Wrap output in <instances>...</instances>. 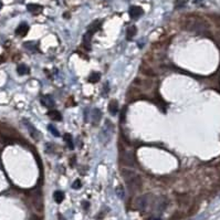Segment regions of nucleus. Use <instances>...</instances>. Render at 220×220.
<instances>
[{
	"instance_id": "nucleus-3",
	"label": "nucleus",
	"mask_w": 220,
	"mask_h": 220,
	"mask_svg": "<svg viewBox=\"0 0 220 220\" xmlns=\"http://www.w3.org/2000/svg\"><path fill=\"white\" fill-rule=\"evenodd\" d=\"M113 132H114L113 123H111L110 120H105V125L101 132V134H103V136H106V144H107V142H110L111 137L113 135Z\"/></svg>"
},
{
	"instance_id": "nucleus-18",
	"label": "nucleus",
	"mask_w": 220,
	"mask_h": 220,
	"mask_svg": "<svg viewBox=\"0 0 220 220\" xmlns=\"http://www.w3.org/2000/svg\"><path fill=\"white\" fill-rule=\"evenodd\" d=\"M92 33L90 32H86L84 35H83V43H84V47H86L87 49H90V44H91V40H92Z\"/></svg>"
},
{
	"instance_id": "nucleus-25",
	"label": "nucleus",
	"mask_w": 220,
	"mask_h": 220,
	"mask_svg": "<svg viewBox=\"0 0 220 220\" xmlns=\"http://www.w3.org/2000/svg\"><path fill=\"white\" fill-rule=\"evenodd\" d=\"M89 205H90V204H89L87 201H83V207H84V209H87V208H89Z\"/></svg>"
},
{
	"instance_id": "nucleus-12",
	"label": "nucleus",
	"mask_w": 220,
	"mask_h": 220,
	"mask_svg": "<svg viewBox=\"0 0 220 220\" xmlns=\"http://www.w3.org/2000/svg\"><path fill=\"white\" fill-rule=\"evenodd\" d=\"M101 25H102V21L101 20L94 21V22L87 28V32H90V33H92V35H94L95 32L101 28Z\"/></svg>"
},
{
	"instance_id": "nucleus-13",
	"label": "nucleus",
	"mask_w": 220,
	"mask_h": 220,
	"mask_svg": "<svg viewBox=\"0 0 220 220\" xmlns=\"http://www.w3.org/2000/svg\"><path fill=\"white\" fill-rule=\"evenodd\" d=\"M136 33H137V28H136L135 25L128 27L127 30H126V38H127V40H132L136 35Z\"/></svg>"
},
{
	"instance_id": "nucleus-8",
	"label": "nucleus",
	"mask_w": 220,
	"mask_h": 220,
	"mask_svg": "<svg viewBox=\"0 0 220 220\" xmlns=\"http://www.w3.org/2000/svg\"><path fill=\"white\" fill-rule=\"evenodd\" d=\"M27 9H28V11L31 12V13L38 15V13H40L41 11H42L43 7L40 5H37V4H29V5L27 6Z\"/></svg>"
},
{
	"instance_id": "nucleus-28",
	"label": "nucleus",
	"mask_w": 220,
	"mask_h": 220,
	"mask_svg": "<svg viewBox=\"0 0 220 220\" xmlns=\"http://www.w3.org/2000/svg\"><path fill=\"white\" fill-rule=\"evenodd\" d=\"M69 16H70L69 13H64V17H65V18H69Z\"/></svg>"
},
{
	"instance_id": "nucleus-20",
	"label": "nucleus",
	"mask_w": 220,
	"mask_h": 220,
	"mask_svg": "<svg viewBox=\"0 0 220 220\" xmlns=\"http://www.w3.org/2000/svg\"><path fill=\"white\" fill-rule=\"evenodd\" d=\"M115 192H116V195H117V197L121 198V199H123V198L125 197V190H124V188H123L122 186H117V187H116Z\"/></svg>"
},
{
	"instance_id": "nucleus-22",
	"label": "nucleus",
	"mask_w": 220,
	"mask_h": 220,
	"mask_svg": "<svg viewBox=\"0 0 220 220\" xmlns=\"http://www.w3.org/2000/svg\"><path fill=\"white\" fill-rule=\"evenodd\" d=\"M48 130H50L51 133H52V134H53L55 137H59V136H60V133H59V130H56V128H55L53 125H51V124H50V125L48 126Z\"/></svg>"
},
{
	"instance_id": "nucleus-6",
	"label": "nucleus",
	"mask_w": 220,
	"mask_h": 220,
	"mask_svg": "<svg viewBox=\"0 0 220 220\" xmlns=\"http://www.w3.org/2000/svg\"><path fill=\"white\" fill-rule=\"evenodd\" d=\"M149 204V196L144 195L140 197L137 201H136V205H137V208L140 210H144L147 207V205Z\"/></svg>"
},
{
	"instance_id": "nucleus-26",
	"label": "nucleus",
	"mask_w": 220,
	"mask_h": 220,
	"mask_svg": "<svg viewBox=\"0 0 220 220\" xmlns=\"http://www.w3.org/2000/svg\"><path fill=\"white\" fill-rule=\"evenodd\" d=\"M58 220H65V218L61 215V214H59V215H58Z\"/></svg>"
},
{
	"instance_id": "nucleus-19",
	"label": "nucleus",
	"mask_w": 220,
	"mask_h": 220,
	"mask_svg": "<svg viewBox=\"0 0 220 220\" xmlns=\"http://www.w3.org/2000/svg\"><path fill=\"white\" fill-rule=\"evenodd\" d=\"M63 138H64V140H65V142H66V144L69 145V148H70V149H74V144H73V140H72V135H71V134H69V133H68V134H65V135H64V137H63Z\"/></svg>"
},
{
	"instance_id": "nucleus-7",
	"label": "nucleus",
	"mask_w": 220,
	"mask_h": 220,
	"mask_svg": "<svg viewBox=\"0 0 220 220\" xmlns=\"http://www.w3.org/2000/svg\"><path fill=\"white\" fill-rule=\"evenodd\" d=\"M40 103L44 107H48V109H51L54 106V101L53 99L51 97L50 95H42L40 97Z\"/></svg>"
},
{
	"instance_id": "nucleus-21",
	"label": "nucleus",
	"mask_w": 220,
	"mask_h": 220,
	"mask_svg": "<svg viewBox=\"0 0 220 220\" xmlns=\"http://www.w3.org/2000/svg\"><path fill=\"white\" fill-rule=\"evenodd\" d=\"M25 49H28V50L30 51H38V47L35 45V42H31V41H29V42H25Z\"/></svg>"
},
{
	"instance_id": "nucleus-23",
	"label": "nucleus",
	"mask_w": 220,
	"mask_h": 220,
	"mask_svg": "<svg viewBox=\"0 0 220 220\" xmlns=\"http://www.w3.org/2000/svg\"><path fill=\"white\" fill-rule=\"evenodd\" d=\"M81 187H82V184H81L80 179H76L74 183H73V185H72V188H73V189H80Z\"/></svg>"
},
{
	"instance_id": "nucleus-9",
	"label": "nucleus",
	"mask_w": 220,
	"mask_h": 220,
	"mask_svg": "<svg viewBox=\"0 0 220 220\" xmlns=\"http://www.w3.org/2000/svg\"><path fill=\"white\" fill-rule=\"evenodd\" d=\"M29 31V25L27 23H21L17 29H16V35L19 37H25Z\"/></svg>"
},
{
	"instance_id": "nucleus-2",
	"label": "nucleus",
	"mask_w": 220,
	"mask_h": 220,
	"mask_svg": "<svg viewBox=\"0 0 220 220\" xmlns=\"http://www.w3.org/2000/svg\"><path fill=\"white\" fill-rule=\"evenodd\" d=\"M120 160L123 165L130 166V167H134L136 165L135 157H134V154L132 152L123 150L122 154L120 153Z\"/></svg>"
},
{
	"instance_id": "nucleus-11",
	"label": "nucleus",
	"mask_w": 220,
	"mask_h": 220,
	"mask_svg": "<svg viewBox=\"0 0 220 220\" xmlns=\"http://www.w3.org/2000/svg\"><path fill=\"white\" fill-rule=\"evenodd\" d=\"M48 116L50 117L52 121H56V122H60L62 121V115L59 111L56 110H51L48 112Z\"/></svg>"
},
{
	"instance_id": "nucleus-10",
	"label": "nucleus",
	"mask_w": 220,
	"mask_h": 220,
	"mask_svg": "<svg viewBox=\"0 0 220 220\" xmlns=\"http://www.w3.org/2000/svg\"><path fill=\"white\" fill-rule=\"evenodd\" d=\"M118 103L116 100H112L109 103V112H110L112 115H116L117 112H118Z\"/></svg>"
},
{
	"instance_id": "nucleus-5",
	"label": "nucleus",
	"mask_w": 220,
	"mask_h": 220,
	"mask_svg": "<svg viewBox=\"0 0 220 220\" xmlns=\"http://www.w3.org/2000/svg\"><path fill=\"white\" fill-rule=\"evenodd\" d=\"M143 13H144V10L138 6H132L128 9V15L132 19H138L140 16H143Z\"/></svg>"
},
{
	"instance_id": "nucleus-16",
	"label": "nucleus",
	"mask_w": 220,
	"mask_h": 220,
	"mask_svg": "<svg viewBox=\"0 0 220 220\" xmlns=\"http://www.w3.org/2000/svg\"><path fill=\"white\" fill-rule=\"evenodd\" d=\"M89 82L91 83H97L99 81L101 80V74L99 72H92L90 75H89Z\"/></svg>"
},
{
	"instance_id": "nucleus-29",
	"label": "nucleus",
	"mask_w": 220,
	"mask_h": 220,
	"mask_svg": "<svg viewBox=\"0 0 220 220\" xmlns=\"http://www.w3.org/2000/svg\"><path fill=\"white\" fill-rule=\"evenodd\" d=\"M1 8H2V4H1V2H0V9H1Z\"/></svg>"
},
{
	"instance_id": "nucleus-1",
	"label": "nucleus",
	"mask_w": 220,
	"mask_h": 220,
	"mask_svg": "<svg viewBox=\"0 0 220 220\" xmlns=\"http://www.w3.org/2000/svg\"><path fill=\"white\" fill-rule=\"evenodd\" d=\"M122 175H123V178L126 181V184H127L130 189L140 188V185H142V180H140V176L136 175L133 170L123 169L122 170Z\"/></svg>"
},
{
	"instance_id": "nucleus-27",
	"label": "nucleus",
	"mask_w": 220,
	"mask_h": 220,
	"mask_svg": "<svg viewBox=\"0 0 220 220\" xmlns=\"http://www.w3.org/2000/svg\"><path fill=\"white\" fill-rule=\"evenodd\" d=\"M4 61H5V58H2V56L0 55V64H1V63H2Z\"/></svg>"
},
{
	"instance_id": "nucleus-14",
	"label": "nucleus",
	"mask_w": 220,
	"mask_h": 220,
	"mask_svg": "<svg viewBox=\"0 0 220 220\" xmlns=\"http://www.w3.org/2000/svg\"><path fill=\"white\" fill-rule=\"evenodd\" d=\"M53 199L56 204H61L64 199V192L61 191V190H55L53 192Z\"/></svg>"
},
{
	"instance_id": "nucleus-24",
	"label": "nucleus",
	"mask_w": 220,
	"mask_h": 220,
	"mask_svg": "<svg viewBox=\"0 0 220 220\" xmlns=\"http://www.w3.org/2000/svg\"><path fill=\"white\" fill-rule=\"evenodd\" d=\"M125 112H126V107L123 109V112H122V115H121L120 122H124L125 121Z\"/></svg>"
},
{
	"instance_id": "nucleus-4",
	"label": "nucleus",
	"mask_w": 220,
	"mask_h": 220,
	"mask_svg": "<svg viewBox=\"0 0 220 220\" xmlns=\"http://www.w3.org/2000/svg\"><path fill=\"white\" fill-rule=\"evenodd\" d=\"M23 123L25 124V127L28 128V130H29V133H30V135L35 138V140H40V137H41V134L39 133V130L35 128V126L31 124L30 122L28 120H23L22 121Z\"/></svg>"
},
{
	"instance_id": "nucleus-15",
	"label": "nucleus",
	"mask_w": 220,
	"mask_h": 220,
	"mask_svg": "<svg viewBox=\"0 0 220 220\" xmlns=\"http://www.w3.org/2000/svg\"><path fill=\"white\" fill-rule=\"evenodd\" d=\"M17 72H18L19 75H25L30 72V69H29V66L27 64L22 63V64H19L17 66Z\"/></svg>"
},
{
	"instance_id": "nucleus-17",
	"label": "nucleus",
	"mask_w": 220,
	"mask_h": 220,
	"mask_svg": "<svg viewBox=\"0 0 220 220\" xmlns=\"http://www.w3.org/2000/svg\"><path fill=\"white\" fill-rule=\"evenodd\" d=\"M92 118H93V121H94L95 123L100 122V120L102 118V112L99 109H94V110L92 111Z\"/></svg>"
}]
</instances>
